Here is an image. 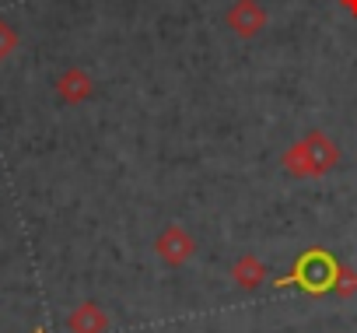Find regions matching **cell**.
<instances>
[{"instance_id": "obj_1", "label": "cell", "mask_w": 357, "mask_h": 333, "mask_svg": "<svg viewBox=\"0 0 357 333\" xmlns=\"http://www.w3.org/2000/svg\"><path fill=\"white\" fill-rule=\"evenodd\" d=\"M340 165V144L322 133V130H312L305 133L301 140H294L284 158H280V169L287 176H301V179H315V176H326Z\"/></svg>"}, {"instance_id": "obj_8", "label": "cell", "mask_w": 357, "mask_h": 333, "mask_svg": "<svg viewBox=\"0 0 357 333\" xmlns=\"http://www.w3.org/2000/svg\"><path fill=\"white\" fill-rule=\"evenodd\" d=\"M22 46V36L18 29L8 22V18H0V64H4L8 57H15V50Z\"/></svg>"}, {"instance_id": "obj_6", "label": "cell", "mask_w": 357, "mask_h": 333, "mask_svg": "<svg viewBox=\"0 0 357 333\" xmlns=\"http://www.w3.org/2000/svg\"><path fill=\"white\" fill-rule=\"evenodd\" d=\"M67 326H70V333H105L109 330V316L95 302H84V305H77L70 312Z\"/></svg>"}, {"instance_id": "obj_9", "label": "cell", "mask_w": 357, "mask_h": 333, "mask_svg": "<svg viewBox=\"0 0 357 333\" xmlns=\"http://www.w3.org/2000/svg\"><path fill=\"white\" fill-rule=\"evenodd\" d=\"M340 298H350V295H357V270H350V267H340V274H336V288H333Z\"/></svg>"}, {"instance_id": "obj_4", "label": "cell", "mask_w": 357, "mask_h": 333, "mask_svg": "<svg viewBox=\"0 0 357 333\" xmlns=\"http://www.w3.org/2000/svg\"><path fill=\"white\" fill-rule=\"evenodd\" d=\"M225 22L238 39H256L266 29L270 15H266V8L259 4V0H235V4L228 8V15H225Z\"/></svg>"}, {"instance_id": "obj_3", "label": "cell", "mask_w": 357, "mask_h": 333, "mask_svg": "<svg viewBox=\"0 0 357 333\" xmlns=\"http://www.w3.org/2000/svg\"><path fill=\"white\" fill-rule=\"evenodd\" d=\"M154 253H158L161 263H168V267H183V263L193 260L197 239H193L183 225H168V228L154 239Z\"/></svg>"}, {"instance_id": "obj_7", "label": "cell", "mask_w": 357, "mask_h": 333, "mask_svg": "<svg viewBox=\"0 0 357 333\" xmlns=\"http://www.w3.org/2000/svg\"><path fill=\"white\" fill-rule=\"evenodd\" d=\"M231 281H235L238 288H245V291L259 288V284L266 281V267H263V260H259V256H252V253L238 256V260H235V267H231Z\"/></svg>"}, {"instance_id": "obj_5", "label": "cell", "mask_w": 357, "mask_h": 333, "mask_svg": "<svg viewBox=\"0 0 357 333\" xmlns=\"http://www.w3.org/2000/svg\"><path fill=\"white\" fill-rule=\"evenodd\" d=\"M56 95L60 102L67 105H81L95 95V77L84 71V67H67L60 77H56Z\"/></svg>"}, {"instance_id": "obj_10", "label": "cell", "mask_w": 357, "mask_h": 333, "mask_svg": "<svg viewBox=\"0 0 357 333\" xmlns=\"http://www.w3.org/2000/svg\"><path fill=\"white\" fill-rule=\"evenodd\" d=\"M340 4H343V8H347V11L357 18V0H340Z\"/></svg>"}, {"instance_id": "obj_2", "label": "cell", "mask_w": 357, "mask_h": 333, "mask_svg": "<svg viewBox=\"0 0 357 333\" xmlns=\"http://www.w3.org/2000/svg\"><path fill=\"white\" fill-rule=\"evenodd\" d=\"M336 274H340V263L326 249H308L294 263V270L277 281V288H301L308 295H326L336 288Z\"/></svg>"}]
</instances>
